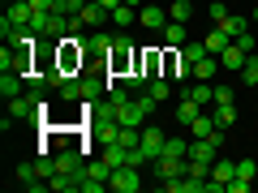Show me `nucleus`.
Wrapping results in <instances>:
<instances>
[{
    "label": "nucleus",
    "mask_w": 258,
    "mask_h": 193,
    "mask_svg": "<svg viewBox=\"0 0 258 193\" xmlns=\"http://www.w3.org/2000/svg\"><path fill=\"white\" fill-rule=\"evenodd\" d=\"M138 47L129 35H116L112 39V52H108V77H125V73H138Z\"/></svg>",
    "instance_id": "nucleus-1"
},
{
    "label": "nucleus",
    "mask_w": 258,
    "mask_h": 193,
    "mask_svg": "<svg viewBox=\"0 0 258 193\" xmlns=\"http://www.w3.org/2000/svg\"><path fill=\"white\" fill-rule=\"evenodd\" d=\"M138 189H142V167H134V163H120V167H112L108 193H138Z\"/></svg>",
    "instance_id": "nucleus-2"
},
{
    "label": "nucleus",
    "mask_w": 258,
    "mask_h": 193,
    "mask_svg": "<svg viewBox=\"0 0 258 193\" xmlns=\"http://www.w3.org/2000/svg\"><path fill=\"white\" fill-rule=\"evenodd\" d=\"M232 176H237V163H232V159H215L211 163V180H207V193H224Z\"/></svg>",
    "instance_id": "nucleus-3"
},
{
    "label": "nucleus",
    "mask_w": 258,
    "mask_h": 193,
    "mask_svg": "<svg viewBox=\"0 0 258 193\" xmlns=\"http://www.w3.org/2000/svg\"><path fill=\"white\" fill-rule=\"evenodd\" d=\"M164 129H155V125H147V129H142V142H138V146H142V155H147L151 159V163H155V159L159 155H164Z\"/></svg>",
    "instance_id": "nucleus-4"
},
{
    "label": "nucleus",
    "mask_w": 258,
    "mask_h": 193,
    "mask_svg": "<svg viewBox=\"0 0 258 193\" xmlns=\"http://www.w3.org/2000/svg\"><path fill=\"white\" fill-rule=\"evenodd\" d=\"M138 73L147 77H164V52H155V47H142V56H138Z\"/></svg>",
    "instance_id": "nucleus-5"
},
{
    "label": "nucleus",
    "mask_w": 258,
    "mask_h": 193,
    "mask_svg": "<svg viewBox=\"0 0 258 193\" xmlns=\"http://www.w3.org/2000/svg\"><path fill=\"white\" fill-rule=\"evenodd\" d=\"M108 18H112V13L103 9L99 0H86V5H82V13H78V22H82L86 30H103V22H108Z\"/></svg>",
    "instance_id": "nucleus-6"
},
{
    "label": "nucleus",
    "mask_w": 258,
    "mask_h": 193,
    "mask_svg": "<svg viewBox=\"0 0 258 193\" xmlns=\"http://www.w3.org/2000/svg\"><path fill=\"white\" fill-rule=\"evenodd\" d=\"M249 56H254V52H245V47L228 43V47H224V52H220V69H228V73H241V64H245Z\"/></svg>",
    "instance_id": "nucleus-7"
},
{
    "label": "nucleus",
    "mask_w": 258,
    "mask_h": 193,
    "mask_svg": "<svg viewBox=\"0 0 258 193\" xmlns=\"http://www.w3.org/2000/svg\"><path fill=\"white\" fill-rule=\"evenodd\" d=\"M155 176H159V180L185 176V159H176V155H159V159H155Z\"/></svg>",
    "instance_id": "nucleus-8"
},
{
    "label": "nucleus",
    "mask_w": 258,
    "mask_h": 193,
    "mask_svg": "<svg viewBox=\"0 0 258 193\" xmlns=\"http://www.w3.org/2000/svg\"><path fill=\"white\" fill-rule=\"evenodd\" d=\"M138 22H142L147 30H164L172 18H168V9H151V5H142V9H138Z\"/></svg>",
    "instance_id": "nucleus-9"
},
{
    "label": "nucleus",
    "mask_w": 258,
    "mask_h": 193,
    "mask_svg": "<svg viewBox=\"0 0 258 193\" xmlns=\"http://www.w3.org/2000/svg\"><path fill=\"white\" fill-rule=\"evenodd\" d=\"M181 94H189L194 103H203V108H207V103H215V82H189Z\"/></svg>",
    "instance_id": "nucleus-10"
},
{
    "label": "nucleus",
    "mask_w": 258,
    "mask_h": 193,
    "mask_svg": "<svg viewBox=\"0 0 258 193\" xmlns=\"http://www.w3.org/2000/svg\"><path fill=\"white\" fill-rule=\"evenodd\" d=\"M215 129H220V125H215L211 112H198V116H194V125H189V138H211Z\"/></svg>",
    "instance_id": "nucleus-11"
},
{
    "label": "nucleus",
    "mask_w": 258,
    "mask_h": 193,
    "mask_svg": "<svg viewBox=\"0 0 258 193\" xmlns=\"http://www.w3.org/2000/svg\"><path fill=\"white\" fill-rule=\"evenodd\" d=\"M198 112H203V103H194L189 94H181V103H176V112H172V116L181 120L185 129H189V125H194V116H198Z\"/></svg>",
    "instance_id": "nucleus-12"
},
{
    "label": "nucleus",
    "mask_w": 258,
    "mask_h": 193,
    "mask_svg": "<svg viewBox=\"0 0 258 193\" xmlns=\"http://www.w3.org/2000/svg\"><path fill=\"white\" fill-rule=\"evenodd\" d=\"M159 35H164V43H168V47H176V52H181V47L189 43V39H185V22H168V26L159 30Z\"/></svg>",
    "instance_id": "nucleus-13"
},
{
    "label": "nucleus",
    "mask_w": 258,
    "mask_h": 193,
    "mask_svg": "<svg viewBox=\"0 0 258 193\" xmlns=\"http://www.w3.org/2000/svg\"><path fill=\"white\" fill-rule=\"evenodd\" d=\"M203 43H207V52H211V56H220L224 47L232 43V35H228V30H224V26H211V35H207Z\"/></svg>",
    "instance_id": "nucleus-14"
},
{
    "label": "nucleus",
    "mask_w": 258,
    "mask_h": 193,
    "mask_svg": "<svg viewBox=\"0 0 258 193\" xmlns=\"http://www.w3.org/2000/svg\"><path fill=\"white\" fill-rule=\"evenodd\" d=\"M194 13H198V0H172V5H168V18L172 22H189Z\"/></svg>",
    "instance_id": "nucleus-15"
},
{
    "label": "nucleus",
    "mask_w": 258,
    "mask_h": 193,
    "mask_svg": "<svg viewBox=\"0 0 258 193\" xmlns=\"http://www.w3.org/2000/svg\"><path fill=\"white\" fill-rule=\"evenodd\" d=\"M30 18H35L30 0H9V22H18V26H30Z\"/></svg>",
    "instance_id": "nucleus-16"
},
{
    "label": "nucleus",
    "mask_w": 258,
    "mask_h": 193,
    "mask_svg": "<svg viewBox=\"0 0 258 193\" xmlns=\"http://www.w3.org/2000/svg\"><path fill=\"white\" fill-rule=\"evenodd\" d=\"M22 82H26V73H0V94H5V99L22 94Z\"/></svg>",
    "instance_id": "nucleus-17"
},
{
    "label": "nucleus",
    "mask_w": 258,
    "mask_h": 193,
    "mask_svg": "<svg viewBox=\"0 0 258 193\" xmlns=\"http://www.w3.org/2000/svg\"><path fill=\"white\" fill-rule=\"evenodd\" d=\"M215 69H220V56H203V60L194 64V77H198V82H211Z\"/></svg>",
    "instance_id": "nucleus-18"
},
{
    "label": "nucleus",
    "mask_w": 258,
    "mask_h": 193,
    "mask_svg": "<svg viewBox=\"0 0 258 193\" xmlns=\"http://www.w3.org/2000/svg\"><path fill=\"white\" fill-rule=\"evenodd\" d=\"M147 90H151V99H155V103H164L168 94H172V77H151Z\"/></svg>",
    "instance_id": "nucleus-19"
},
{
    "label": "nucleus",
    "mask_w": 258,
    "mask_h": 193,
    "mask_svg": "<svg viewBox=\"0 0 258 193\" xmlns=\"http://www.w3.org/2000/svg\"><path fill=\"white\" fill-rule=\"evenodd\" d=\"M211 116H215V125H220V129H228L232 120H237V103H215Z\"/></svg>",
    "instance_id": "nucleus-20"
},
{
    "label": "nucleus",
    "mask_w": 258,
    "mask_h": 193,
    "mask_svg": "<svg viewBox=\"0 0 258 193\" xmlns=\"http://www.w3.org/2000/svg\"><path fill=\"white\" fill-rule=\"evenodd\" d=\"M220 26H224V30H228V35H232V39H237V35H245V30H249V18H241V13H228V18H224V22H220Z\"/></svg>",
    "instance_id": "nucleus-21"
},
{
    "label": "nucleus",
    "mask_w": 258,
    "mask_h": 193,
    "mask_svg": "<svg viewBox=\"0 0 258 193\" xmlns=\"http://www.w3.org/2000/svg\"><path fill=\"white\" fill-rule=\"evenodd\" d=\"M112 22H116L120 30H125V26H134V22H138V13H134V5H120V9H112Z\"/></svg>",
    "instance_id": "nucleus-22"
},
{
    "label": "nucleus",
    "mask_w": 258,
    "mask_h": 193,
    "mask_svg": "<svg viewBox=\"0 0 258 193\" xmlns=\"http://www.w3.org/2000/svg\"><path fill=\"white\" fill-rule=\"evenodd\" d=\"M237 77H241L245 86H258V56H249V60L241 64V73H237Z\"/></svg>",
    "instance_id": "nucleus-23"
},
{
    "label": "nucleus",
    "mask_w": 258,
    "mask_h": 193,
    "mask_svg": "<svg viewBox=\"0 0 258 193\" xmlns=\"http://www.w3.org/2000/svg\"><path fill=\"white\" fill-rule=\"evenodd\" d=\"M181 56H185L189 64H198L203 56H211V52H207V43H185V47H181Z\"/></svg>",
    "instance_id": "nucleus-24"
},
{
    "label": "nucleus",
    "mask_w": 258,
    "mask_h": 193,
    "mask_svg": "<svg viewBox=\"0 0 258 193\" xmlns=\"http://www.w3.org/2000/svg\"><path fill=\"white\" fill-rule=\"evenodd\" d=\"M237 176H241V180H254V176H258V163H254V159H237Z\"/></svg>",
    "instance_id": "nucleus-25"
},
{
    "label": "nucleus",
    "mask_w": 258,
    "mask_h": 193,
    "mask_svg": "<svg viewBox=\"0 0 258 193\" xmlns=\"http://www.w3.org/2000/svg\"><path fill=\"white\" fill-rule=\"evenodd\" d=\"M207 13H211V26H220V22L228 18V5H220V0H215V5H207Z\"/></svg>",
    "instance_id": "nucleus-26"
},
{
    "label": "nucleus",
    "mask_w": 258,
    "mask_h": 193,
    "mask_svg": "<svg viewBox=\"0 0 258 193\" xmlns=\"http://www.w3.org/2000/svg\"><path fill=\"white\" fill-rule=\"evenodd\" d=\"M215 103H232V86H224V82H215Z\"/></svg>",
    "instance_id": "nucleus-27"
},
{
    "label": "nucleus",
    "mask_w": 258,
    "mask_h": 193,
    "mask_svg": "<svg viewBox=\"0 0 258 193\" xmlns=\"http://www.w3.org/2000/svg\"><path fill=\"white\" fill-rule=\"evenodd\" d=\"M249 184H254V180H241V176H232V180H228V193H249Z\"/></svg>",
    "instance_id": "nucleus-28"
},
{
    "label": "nucleus",
    "mask_w": 258,
    "mask_h": 193,
    "mask_svg": "<svg viewBox=\"0 0 258 193\" xmlns=\"http://www.w3.org/2000/svg\"><path fill=\"white\" fill-rule=\"evenodd\" d=\"M232 43H237V47H245V52H254V30H245V35H237Z\"/></svg>",
    "instance_id": "nucleus-29"
},
{
    "label": "nucleus",
    "mask_w": 258,
    "mask_h": 193,
    "mask_svg": "<svg viewBox=\"0 0 258 193\" xmlns=\"http://www.w3.org/2000/svg\"><path fill=\"white\" fill-rule=\"evenodd\" d=\"M99 5H103V9L112 13V9H120V5H125V0H99Z\"/></svg>",
    "instance_id": "nucleus-30"
},
{
    "label": "nucleus",
    "mask_w": 258,
    "mask_h": 193,
    "mask_svg": "<svg viewBox=\"0 0 258 193\" xmlns=\"http://www.w3.org/2000/svg\"><path fill=\"white\" fill-rule=\"evenodd\" d=\"M125 5H134V9H142V5H147V0H125Z\"/></svg>",
    "instance_id": "nucleus-31"
},
{
    "label": "nucleus",
    "mask_w": 258,
    "mask_h": 193,
    "mask_svg": "<svg viewBox=\"0 0 258 193\" xmlns=\"http://www.w3.org/2000/svg\"><path fill=\"white\" fill-rule=\"evenodd\" d=\"M254 22H258V9H254Z\"/></svg>",
    "instance_id": "nucleus-32"
},
{
    "label": "nucleus",
    "mask_w": 258,
    "mask_h": 193,
    "mask_svg": "<svg viewBox=\"0 0 258 193\" xmlns=\"http://www.w3.org/2000/svg\"><path fill=\"white\" fill-rule=\"evenodd\" d=\"M254 90H258V86H254Z\"/></svg>",
    "instance_id": "nucleus-33"
}]
</instances>
